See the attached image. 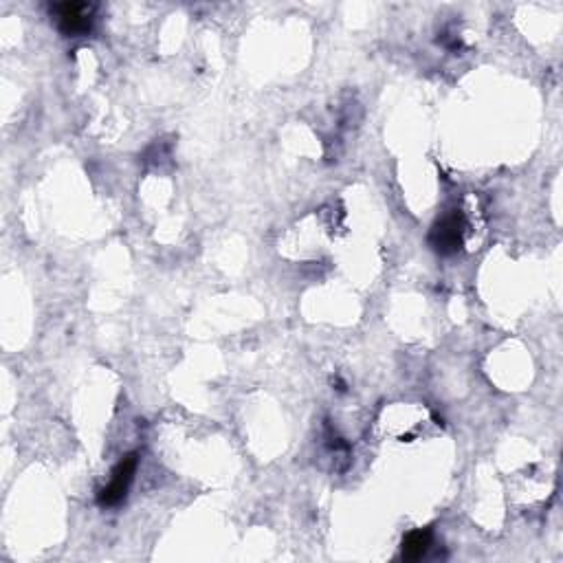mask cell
I'll return each mask as SVG.
<instances>
[{
  "instance_id": "3",
  "label": "cell",
  "mask_w": 563,
  "mask_h": 563,
  "mask_svg": "<svg viewBox=\"0 0 563 563\" xmlns=\"http://www.w3.org/2000/svg\"><path fill=\"white\" fill-rule=\"evenodd\" d=\"M139 467V454L132 451V454H126L117 462V467L113 469V478L106 484V487L97 493V504L104 506V509H110V506H117L126 500L128 489L132 480H135V473Z\"/></svg>"
},
{
  "instance_id": "2",
  "label": "cell",
  "mask_w": 563,
  "mask_h": 563,
  "mask_svg": "<svg viewBox=\"0 0 563 563\" xmlns=\"http://www.w3.org/2000/svg\"><path fill=\"white\" fill-rule=\"evenodd\" d=\"M51 16L55 18L60 33L66 38H82L93 29L95 5L88 3H55L51 5Z\"/></svg>"
},
{
  "instance_id": "4",
  "label": "cell",
  "mask_w": 563,
  "mask_h": 563,
  "mask_svg": "<svg viewBox=\"0 0 563 563\" xmlns=\"http://www.w3.org/2000/svg\"><path fill=\"white\" fill-rule=\"evenodd\" d=\"M434 544V531L432 528H416V531L407 533L401 544V557L405 561H421Z\"/></svg>"
},
{
  "instance_id": "1",
  "label": "cell",
  "mask_w": 563,
  "mask_h": 563,
  "mask_svg": "<svg viewBox=\"0 0 563 563\" xmlns=\"http://www.w3.org/2000/svg\"><path fill=\"white\" fill-rule=\"evenodd\" d=\"M465 214L462 212H449L440 220H436L432 231H429V245L440 256H454L462 249V242H465Z\"/></svg>"
}]
</instances>
